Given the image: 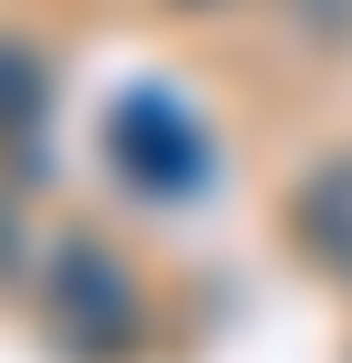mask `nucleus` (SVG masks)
I'll return each mask as SVG.
<instances>
[{"instance_id": "obj_3", "label": "nucleus", "mask_w": 352, "mask_h": 363, "mask_svg": "<svg viewBox=\"0 0 352 363\" xmlns=\"http://www.w3.org/2000/svg\"><path fill=\"white\" fill-rule=\"evenodd\" d=\"M290 239H300V259H322V270L352 280V156H322L290 187Z\"/></svg>"}, {"instance_id": "obj_1", "label": "nucleus", "mask_w": 352, "mask_h": 363, "mask_svg": "<svg viewBox=\"0 0 352 363\" xmlns=\"http://www.w3.org/2000/svg\"><path fill=\"white\" fill-rule=\"evenodd\" d=\"M31 322L62 363H135L145 353V291L104 239H52L31 280Z\"/></svg>"}, {"instance_id": "obj_5", "label": "nucleus", "mask_w": 352, "mask_h": 363, "mask_svg": "<svg viewBox=\"0 0 352 363\" xmlns=\"http://www.w3.org/2000/svg\"><path fill=\"white\" fill-rule=\"evenodd\" d=\"M166 11H228V0H166Z\"/></svg>"}, {"instance_id": "obj_4", "label": "nucleus", "mask_w": 352, "mask_h": 363, "mask_svg": "<svg viewBox=\"0 0 352 363\" xmlns=\"http://www.w3.org/2000/svg\"><path fill=\"white\" fill-rule=\"evenodd\" d=\"M42 114H52L42 62H31V42L0 31V167H42Z\"/></svg>"}, {"instance_id": "obj_2", "label": "nucleus", "mask_w": 352, "mask_h": 363, "mask_svg": "<svg viewBox=\"0 0 352 363\" xmlns=\"http://www.w3.org/2000/svg\"><path fill=\"white\" fill-rule=\"evenodd\" d=\"M104 167L125 177V187H145V197H187V187H208V135L176 114V94L135 84L104 114Z\"/></svg>"}]
</instances>
